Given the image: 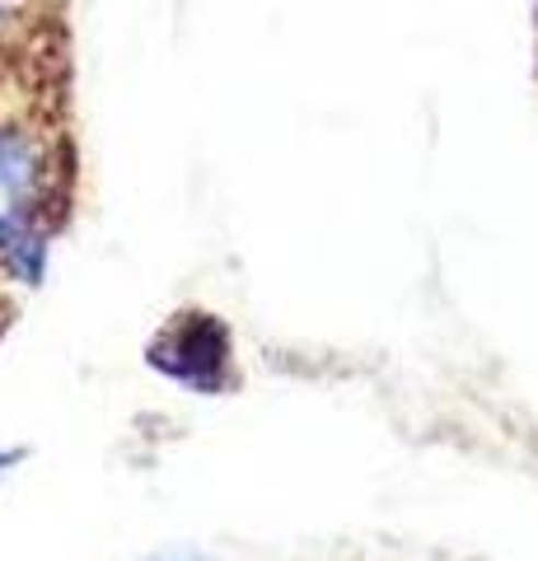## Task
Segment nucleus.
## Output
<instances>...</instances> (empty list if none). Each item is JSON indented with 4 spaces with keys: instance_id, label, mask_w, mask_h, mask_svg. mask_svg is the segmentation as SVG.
Here are the masks:
<instances>
[{
    "instance_id": "nucleus-1",
    "label": "nucleus",
    "mask_w": 538,
    "mask_h": 561,
    "mask_svg": "<svg viewBox=\"0 0 538 561\" xmlns=\"http://www.w3.org/2000/svg\"><path fill=\"white\" fill-rule=\"evenodd\" d=\"M0 146H20L24 220L57 234L76 216V38L66 0H20L0 14Z\"/></svg>"
},
{
    "instance_id": "nucleus-2",
    "label": "nucleus",
    "mask_w": 538,
    "mask_h": 561,
    "mask_svg": "<svg viewBox=\"0 0 538 561\" xmlns=\"http://www.w3.org/2000/svg\"><path fill=\"white\" fill-rule=\"evenodd\" d=\"M14 313H20V295H14V272H10V262L0 257V337L10 332Z\"/></svg>"
}]
</instances>
